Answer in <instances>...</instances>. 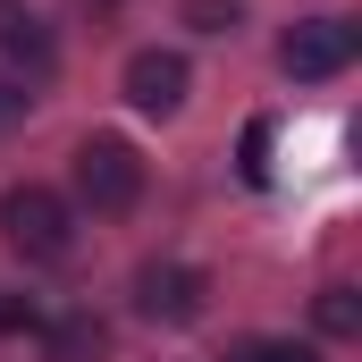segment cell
<instances>
[{
    "label": "cell",
    "mask_w": 362,
    "mask_h": 362,
    "mask_svg": "<svg viewBox=\"0 0 362 362\" xmlns=\"http://www.w3.org/2000/svg\"><path fill=\"white\" fill-rule=\"evenodd\" d=\"M0 236L25 253V262H68L76 253V219L51 185H8L0 194Z\"/></svg>",
    "instance_id": "cell-1"
},
{
    "label": "cell",
    "mask_w": 362,
    "mask_h": 362,
    "mask_svg": "<svg viewBox=\"0 0 362 362\" xmlns=\"http://www.w3.org/2000/svg\"><path fill=\"white\" fill-rule=\"evenodd\" d=\"M76 194H85L101 219L135 211V202H144V160H135V144H127V135H85V152H76Z\"/></svg>",
    "instance_id": "cell-2"
},
{
    "label": "cell",
    "mask_w": 362,
    "mask_h": 362,
    "mask_svg": "<svg viewBox=\"0 0 362 362\" xmlns=\"http://www.w3.org/2000/svg\"><path fill=\"white\" fill-rule=\"evenodd\" d=\"M362 51V34L346 17H303V25H286V42H278V68L286 76H303V85H320V76H346Z\"/></svg>",
    "instance_id": "cell-3"
},
{
    "label": "cell",
    "mask_w": 362,
    "mask_h": 362,
    "mask_svg": "<svg viewBox=\"0 0 362 362\" xmlns=\"http://www.w3.org/2000/svg\"><path fill=\"white\" fill-rule=\"evenodd\" d=\"M202 303H211V278L194 270V262H144L135 270V312L144 320L185 329V320H202Z\"/></svg>",
    "instance_id": "cell-4"
},
{
    "label": "cell",
    "mask_w": 362,
    "mask_h": 362,
    "mask_svg": "<svg viewBox=\"0 0 362 362\" xmlns=\"http://www.w3.org/2000/svg\"><path fill=\"white\" fill-rule=\"evenodd\" d=\"M185 85H194V68H185L177 51H135V59H127V101L152 110V118H169L185 101Z\"/></svg>",
    "instance_id": "cell-5"
},
{
    "label": "cell",
    "mask_w": 362,
    "mask_h": 362,
    "mask_svg": "<svg viewBox=\"0 0 362 362\" xmlns=\"http://www.w3.org/2000/svg\"><path fill=\"white\" fill-rule=\"evenodd\" d=\"M101 346H110V329H101L93 312H68V320L51 329V362H93Z\"/></svg>",
    "instance_id": "cell-6"
},
{
    "label": "cell",
    "mask_w": 362,
    "mask_h": 362,
    "mask_svg": "<svg viewBox=\"0 0 362 362\" xmlns=\"http://www.w3.org/2000/svg\"><path fill=\"white\" fill-rule=\"evenodd\" d=\"M312 320H320V337H362V295L354 286H320L312 295Z\"/></svg>",
    "instance_id": "cell-7"
},
{
    "label": "cell",
    "mask_w": 362,
    "mask_h": 362,
    "mask_svg": "<svg viewBox=\"0 0 362 362\" xmlns=\"http://www.w3.org/2000/svg\"><path fill=\"white\" fill-rule=\"evenodd\" d=\"M0 42H8L34 76H51V34H42V17H8V25H0Z\"/></svg>",
    "instance_id": "cell-8"
},
{
    "label": "cell",
    "mask_w": 362,
    "mask_h": 362,
    "mask_svg": "<svg viewBox=\"0 0 362 362\" xmlns=\"http://www.w3.org/2000/svg\"><path fill=\"white\" fill-rule=\"evenodd\" d=\"M219 362H320V346H295V337H245V346H228Z\"/></svg>",
    "instance_id": "cell-9"
},
{
    "label": "cell",
    "mask_w": 362,
    "mask_h": 362,
    "mask_svg": "<svg viewBox=\"0 0 362 362\" xmlns=\"http://www.w3.org/2000/svg\"><path fill=\"white\" fill-rule=\"evenodd\" d=\"M245 177L270 185V118H253V127H245Z\"/></svg>",
    "instance_id": "cell-10"
},
{
    "label": "cell",
    "mask_w": 362,
    "mask_h": 362,
    "mask_svg": "<svg viewBox=\"0 0 362 362\" xmlns=\"http://www.w3.org/2000/svg\"><path fill=\"white\" fill-rule=\"evenodd\" d=\"M185 25H202V34H228V25H236V0H185Z\"/></svg>",
    "instance_id": "cell-11"
},
{
    "label": "cell",
    "mask_w": 362,
    "mask_h": 362,
    "mask_svg": "<svg viewBox=\"0 0 362 362\" xmlns=\"http://www.w3.org/2000/svg\"><path fill=\"white\" fill-rule=\"evenodd\" d=\"M17 110H25V93H17V85H0V118H17Z\"/></svg>",
    "instance_id": "cell-12"
}]
</instances>
